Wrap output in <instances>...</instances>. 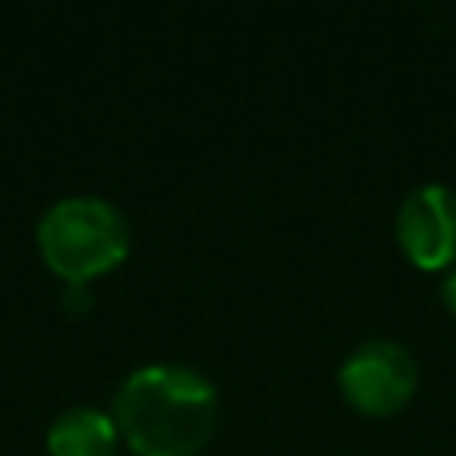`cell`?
Wrapping results in <instances>:
<instances>
[{
    "label": "cell",
    "instance_id": "obj_5",
    "mask_svg": "<svg viewBox=\"0 0 456 456\" xmlns=\"http://www.w3.org/2000/svg\"><path fill=\"white\" fill-rule=\"evenodd\" d=\"M50 456H114L118 424L96 406H68L46 431Z\"/></svg>",
    "mask_w": 456,
    "mask_h": 456
},
{
    "label": "cell",
    "instance_id": "obj_4",
    "mask_svg": "<svg viewBox=\"0 0 456 456\" xmlns=\"http://www.w3.org/2000/svg\"><path fill=\"white\" fill-rule=\"evenodd\" d=\"M395 239L403 253L424 271H438L452 264L456 260V192L442 182L417 185L395 214Z\"/></svg>",
    "mask_w": 456,
    "mask_h": 456
},
{
    "label": "cell",
    "instance_id": "obj_2",
    "mask_svg": "<svg viewBox=\"0 0 456 456\" xmlns=\"http://www.w3.org/2000/svg\"><path fill=\"white\" fill-rule=\"evenodd\" d=\"M36 239L46 267L68 285H86L89 278L118 267L132 246L125 214L100 196L57 200L39 217Z\"/></svg>",
    "mask_w": 456,
    "mask_h": 456
},
{
    "label": "cell",
    "instance_id": "obj_6",
    "mask_svg": "<svg viewBox=\"0 0 456 456\" xmlns=\"http://www.w3.org/2000/svg\"><path fill=\"white\" fill-rule=\"evenodd\" d=\"M64 306L71 314H86L93 306V292L86 285H64Z\"/></svg>",
    "mask_w": 456,
    "mask_h": 456
},
{
    "label": "cell",
    "instance_id": "obj_7",
    "mask_svg": "<svg viewBox=\"0 0 456 456\" xmlns=\"http://www.w3.org/2000/svg\"><path fill=\"white\" fill-rule=\"evenodd\" d=\"M442 303H445L449 314H456V271H449L445 281H442Z\"/></svg>",
    "mask_w": 456,
    "mask_h": 456
},
{
    "label": "cell",
    "instance_id": "obj_3",
    "mask_svg": "<svg viewBox=\"0 0 456 456\" xmlns=\"http://www.w3.org/2000/svg\"><path fill=\"white\" fill-rule=\"evenodd\" d=\"M338 388L360 413L388 417L413 399L417 360L392 338H370L356 346L338 367Z\"/></svg>",
    "mask_w": 456,
    "mask_h": 456
},
{
    "label": "cell",
    "instance_id": "obj_1",
    "mask_svg": "<svg viewBox=\"0 0 456 456\" xmlns=\"http://www.w3.org/2000/svg\"><path fill=\"white\" fill-rule=\"evenodd\" d=\"M114 424L135 456H196L217 424V392L196 367L146 363L121 381Z\"/></svg>",
    "mask_w": 456,
    "mask_h": 456
}]
</instances>
